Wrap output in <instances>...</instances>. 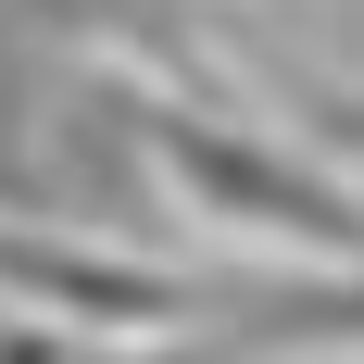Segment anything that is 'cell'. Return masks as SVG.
<instances>
[{
	"instance_id": "7a4b0ae2",
	"label": "cell",
	"mask_w": 364,
	"mask_h": 364,
	"mask_svg": "<svg viewBox=\"0 0 364 364\" xmlns=\"http://www.w3.org/2000/svg\"><path fill=\"white\" fill-rule=\"evenodd\" d=\"M188 352H364V252L301 264V277H252V289H201Z\"/></svg>"
},
{
	"instance_id": "3957f363",
	"label": "cell",
	"mask_w": 364,
	"mask_h": 364,
	"mask_svg": "<svg viewBox=\"0 0 364 364\" xmlns=\"http://www.w3.org/2000/svg\"><path fill=\"white\" fill-rule=\"evenodd\" d=\"M239 63H252V88H264L277 113H289V126H301L314 151H339V164H364V88H352V75L277 63V50H239Z\"/></svg>"
},
{
	"instance_id": "6da1fadb",
	"label": "cell",
	"mask_w": 364,
	"mask_h": 364,
	"mask_svg": "<svg viewBox=\"0 0 364 364\" xmlns=\"http://www.w3.org/2000/svg\"><path fill=\"white\" fill-rule=\"evenodd\" d=\"M139 126L151 164L201 226H239V239H277L301 264H352L364 252V188L339 151H314L289 113H239L214 75H139Z\"/></svg>"
}]
</instances>
